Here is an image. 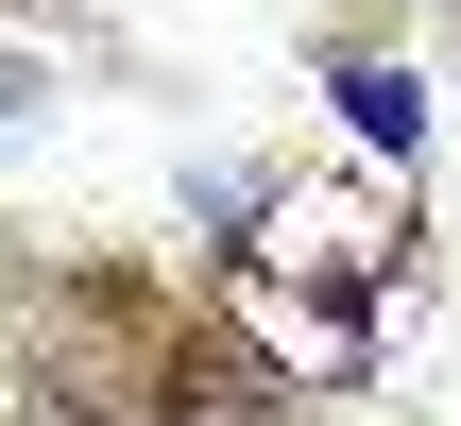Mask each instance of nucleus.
I'll return each instance as SVG.
<instances>
[{"label":"nucleus","instance_id":"f257e3e1","mask_svg":"<svg viewBox=\"0 0 461 426\" xmlns=\"http://www.w3.org/2000/svg\"><path fill=\"white\" fill-rule=\"evenodd\" d=\"M342 102H359V137H376V154H411V137H428V102H411L393 68H342Z\"/></svg>","mask_w":461,"mask_h":426}]
</instances>
